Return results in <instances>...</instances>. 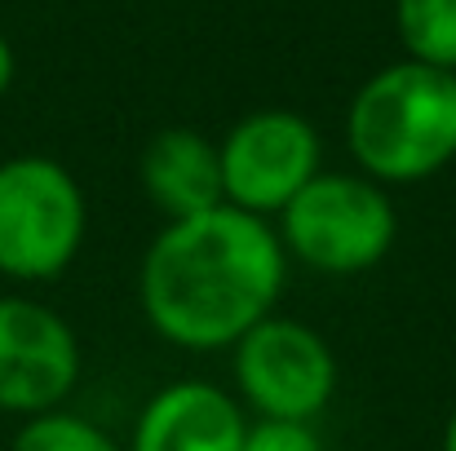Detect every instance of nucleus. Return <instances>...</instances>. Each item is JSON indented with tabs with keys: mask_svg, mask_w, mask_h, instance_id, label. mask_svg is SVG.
Masks as SVG:
<instances>
[{
	"mask_svg": "<svg viewBox=\"0 0 456 451\" xmlns=\"http://www.w3.org/2000/svg\"><path fill=\"white\" fill-rule=\"evenodd\" d=\"M138 181L164 221H182V217L226 204L217 142L191 125L151 133V142L142 147V159H138Z\"/></svg>",
	"mask_w": 456,
	"mask_h": 451,
	"instance_id": "9",
	"label": "nucleus"
},
{
	"mask_svg": "<svg viewBox=\"0 0 456 451\" xmlns=\"http://www.w3.org/2000/svg\"><path fill=\"white\" fill-rule=\"evenodd\" d=\"M439 451H456V407H452V416L444 421V439H439Z\"/></svg>",
	"mask_w": 456,
	"mask_h": 451,
	"instance_id": "14",
	"label": "nucleus"
},
{
	"mask_svg": "<svg viewBox=\"0 0 456 451\" xmlns=\"http://www.w3.org/2000/svg\"><path fill=\"white\" fill-rule=\"evenodd\" d=\"M346 150L381 186H417L456 159V71L390 62L346 107Z\"/></svg>",
	"mask_w": 456,
	"mask_h": 451,
	"instance_id": "2",
	"label": "nucleus"
},
{
	"mask_svg": "<svg viewBox=\"0 0 456 451\" xmlns=\"http://www.w3.org/2000/svg\"><path fill=\"white\" fill-rule=\"evenodd\" d=\"M80 336L45 301L0 293V412L40 416L62 407L80 385Z\"/></svg>",
	"mask_w": 456,
	"mask_h": 451,
	"instance_id": "7",
	"label": "nucleus"
},
{
	"mask_svg": "<svg viewBox=\"0 0 456 451\" xmlns=\"http://www.w3.org/2000/svg\"><path fill=\"white\" fill-rule=\"evenodd\" d=\"M395 31L412 62L456 71V0H395Z\"/></svg>",
	"mask_w": 456,
	"mask_h": 451,
	"instance_id": "10",
	"label": "nucleus"
},
{
	"mask_svg": "<svg viewBox=\"0 0 456 451\" xmlns=\"http://www.w3.org/2000/svg\"><path fill=\"white\" fill-rule=\"evenodd\" d=\"M248 412L213 381L186 376L159 385L134 421L129 451H240Z\"/></svg>",
	"mask_w": 456,
	"mask_h": 451,
	"instance_id": "8",
	"label": "nucleus"
},
{
	"mask_svg": "<svg viewBox=\"0 0 456 451\" xmlns=\"http://www.w3.org/2000/svg\"><path fill=\"white\" fill-rule=\"evenodd\" d=\"M222 195L231 208L275 221L314 173H323L319 129L284 107L248 111L217 142Z\"/></svg>",
	"mask_w": 456,
	"mask_h": 451,
	"instance_id": "6",
	"label": "nucleus"
},
{
	"mask_svg": "<svg viewBox=\"0 0 456 451\" xmlns=\"http://www.w3.org/2000/svg\"><path fill=\"white\" fill-rule=\"evenodd\" d=\"M13 71H18V58H13V44L0 36V98L9 93V85H13Z\"/></svg>",
	"mask_w": 456,
	"mask_h": 451,
	"instance_id": "13",
	"label": "nucleus"
},
{
	"mask_svg": "<svg viewBox=\"0 0 456 451\" xmlns=\"http://www.w3.org/2000/svg\"><path fill=\"white\" fill-rule=\"evenodd\" d=\"M9 451H129V447L116 443L98 421H89L80 412H67V407H53V412L27 416L18 425Z\"/></svg>",
	"mask_w": 456,
	"mask_h": 451,
	"instance_id": "11",
	"label": "nucleus"
},
{
	"mask_svg": "<svg viewBox=\"0 0 456 451\" xmlns=\"http://www.w3.org/2000/svg\"><path fill=\"white\" fill-rule=\"evenodd\" d=\"M289 253L275 221L217 204L164 221L138 266V305L159 341L186 354L231 350L280 310Z\"/></svg>",
	"mask_w": 456,
	"mask_h": 451,
	"instance_id": "1",
	"label": "nucleus"
},
{
	"mask_svg": "<svg viewBox=\"0 0 456 451\" xmlns=\"http://www.w3.org/2000/svg\"><path fill=\"white\" fill-rule=\"evenodd\" d=\"M235 399L266 421H314L337 394V354L319 327L289 314H266L231 345Z\"/></svg>",
	"mask_w": 456,
	"mask_h": 451,
	"instance_id": "5",
	"label": "nucleus"
},
{
	"mask_svg": "<svg viewBox=\"0 0 456 451\" xmlns=\"http://www.w3.org/2000/svg\"><path fill=\"white\" fill-rule=\"evenodd\" d=\"M275 235L289 262L328 279H354L381 266L399 239V213L390 186L359 168H323L275 217Z\"/></svg>",
	"mask_w": 456,
	"mask_h": 451,
	"instance_id": "3",
	"label": "nucleus"
},
{
	"mask_svg": "<svg viewBox=\"0 0 456 451\" xmlns=\"http://www.w3.org/2000/svg\"><path fill=\"white\" fill-rule=\"evenodd\" d=\"M240 451H328L314 421H266V416H248L244 430V447Z\"/></svg>",
	"mask_w": 456,
	"mask_h": 451,
	"instance_id": "12",
	"label": "nucleus"
},
{
	"mask_svg": "<svg viewBox=\"0 0 456 451\" xmlns=\"http://www.w3.org/2000/svg\"><path fill=\"white\" fill-rule=\"evenodd\" d=\"M89 235V199L80 177L53 155L0 159V279H62Z\"/></svg>",
	"mask_w": 456,
	"mask_h": 451,
	"instance_id": "4",
	"label": "nucleus"
}]
</instances>
